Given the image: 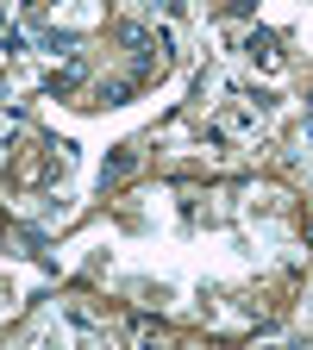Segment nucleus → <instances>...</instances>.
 I'll use <instances>...</instances> for the list:
<instances>
[{
    "label": "nucleus",
    "instance_id": "1",
    "mask_svg": "<svg viewBox=\"0 0 313 350\" xmlns=\"http://www.w3.org/2000/svg\"><path fill=\"white\" fill-rule=\"evenodd\" d=\"M82 57H63V69H51V94H75V88H82Z\"/></svg>",
    "mask_w": 313,
    "mask_h": 350
},
{
    "label": "nucleus",
    "instance_id": "2",
    "mask_svg": "<svg viewBox=\"0 0 313 350\" xmlns=\"http://www.w3.org/2000/svg\"><path fill=\"white\" fill-rule=\"evenodd\" d=\"M132 163H138V150H113L107 163H101V182L113 188V182H125V175H132Z\"/></svg>",
    "mask_w": 313,
    "mask_h": 350
},
{
    "label": "nucleus",
    "instance_id": "3",
    "mask_svg": "<svg viewBox=\"0 0 313 350\" xmlns=\"http://www.w3.org/2000/svg\"><path fill=\"white\" fill-rule=\"evenodd\" d=\"M132 88H138V81H132V75H113V81H101V88H95V94H101L107 107H119V100L132 94Z\"/></svg>",
    "mask_w": 313,
    "mask_h": 350
},
{
    "label": "nucleus",
    "instance_id": "4",
    "mask_svg": "<svg viewBox=\"0 0 313 350\" xmlns=\"http://www.w3.org/2000/svg\"><path fill=\"white\" fill-rule=\"evenodd\" d=\"M245 51H251L257 63H276V38H270V31H251V38H245Z\"/></svg>",
    "mask_w": 313,
    "mask_h": 350
},
{
    "label": "nucleus",
    "instance_id": "5",
    "mask_svg": "<svg viewBox=\"0 0 313 350\" xmlns=\"http://www.w3.org/2000/svg\"><path fill=\"white\" fill-rule=\"evenodd\" d=\"M25 51V25H0V57H19Z\"/></svg>",
    "mask_w": 313,
    "mask_h": 350
},
{
    "label": "nucleus",
    "instance_id": "6",
    "mask_svg": "<svg viewBox=\"0 0 313 350\" xmlns=\"http://www.w3.org/2000/svg\"><path fill=\"white\" fill-rule=\"evenodd\" d=\"M44 13H51V0H25V19H32V25H38Z\"/></svg>",
    "mask_w": 313,
    "mask_h": 350
}]
</instances>
